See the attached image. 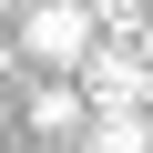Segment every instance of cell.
Masks as SVG:
<instances>
[{
  "label": "cell",
  "instance_id": "cell-5",
  "mask_svg": "<svg viewBox=\"0 0 153 153\" xmlns=\"http://www.w3.org/2000/svg\"><path fill=\"white\" fill-rule=\"evenodd\" d=\"M133 51H143V71H153V21H133Z\"/></svg>",
  "mask_w": 153,
  "mask_h": 153
},
{
  "label": "cell",
  "instance_id": "cell-4",
  "mask_svg": "<svg viewBox=\"0 0 153 153\" xmlns=\"http://www.w3.org/2000/svg\"><path fill=\"white\" fill-rule=\"evenodd\" d=\"M31 123H41L51 143H82V123H92V102H82V82H71V71H61L51 92H31Z\"/></svg>",
  "mask_w": 153,
  "mask_h": 153
},
{
  "label": "cell",
  "instance_id": "cell-6",
  "mask_svg": "<svg viewBox=\"0 0 153 153\" xmlns=\"http://www.w3.org/2000/svg\"><path fill=\"white\" fill-rule=\"evenodd\" d=\"M143 123H153V92H143Z\"/></svg>",
  "mask_w": 153,
  "mask_h": 153
},
{
  "label": "cell",
  "instance_id": "cell-3",
  "mask_svg": "<svg viewBox=\"0 0 153 153\" xmlns=\"http://www.w3.org/2000/svg\"><path fill=\"white\" fill-rule=\"evenodd\" d=\"M82 153H153V123H143V102H92V123H82Z\"/></svg>",
  "mask_w": 153,
  "mask_h": 153
},
{
  "label": "cell",
  "instance_id": "cell-7",
  "mask_svg": "<svg viewBox=\"0 0 153 153\" xmlns=\"http://www.w3.org/2000/svg\"><path fill=\"white\" fill-rule=\"evenodd\" d=\"M61 153H82V143H61Z\"/></svg>",
  "mask_w": 153,
  "mask_h": 153
},
{
  "label": "cell",
  "instance_id": "cell-2",
  "mask_svg": "<svg viewBox=\"0 0 153 153\" xmlns=\"http://www.w3.org/2000/svg\"><path fill=\"white\" fill-rule=\"evenodd\" d=\"M71 82H82V102H143V92H153V71H143L133 41H92Z\"/></svg>",
  "mask_w": 153,
  "mask_h": 153
},
{
  "label": "cell",
  "instance_id": "cell-1",
  "mask_svg": "<svg viewBox=\"0 0 153 153\" xmlns=\"http://www.w3.org/2000/svg\"><path fill=\"white\" fill-rule=\"evenodd\" d=\"M102 41V21H92V0H31L21 10V51L41 61V71H82V51Z\"/></svg>",
  "mask_w": 153,
  "mask_h": 153
}]
</instances>
